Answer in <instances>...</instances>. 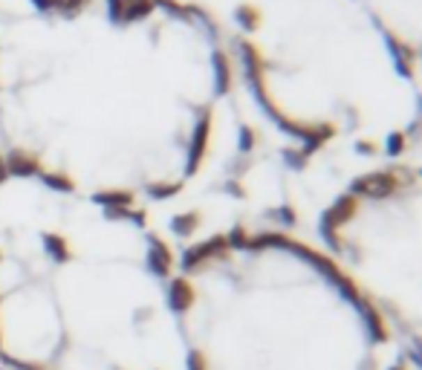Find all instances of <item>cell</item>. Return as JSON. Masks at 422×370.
I'll return each mask as SVG.
<instances>
[{
  "label": "cell",
  "mask_w": 422,
  "mask_h": 370,
  "mask_svg": "<svg viewBox=\"0 0 422 370\" xmlns=\"http://www.w3.org/2000/svg\"><path fill=\"white\" fill-rule=\"evenodd\" d=\"M182 370H416L419 353L321 252L235 229L174 269Z\"/></svg>",
  "instance_id": "cell-2"
},
{
  "label": "cell",
  "mask_w": 422,
  "mask_h": 370,
  "mask_svg": "<svg viewBox=\"0 0 422 370\" xmlns=\"http://www.w3.org/2000/svg\"><path fill=\"white\" fill-rule=\"evenodd\" d=\"M333 266L347 278L396 339L419 353V183L408 171H373L327 208L321 220Z\"/></svg>",
  "instance_id": "cell-3"
},
{
  "label": "cell",
  "mask_w": 422,
  "mask_h": 370,
  "mask_svg": "<svg viewBox=\"0 0 422 370\" xmlns=\"http://www.w3.org/2000/svg\"><path fill=\"white\" fill-rule=\"evenodd\" d=\"M174 261L133 206L0 229V364L182 370Z\"/></svg>",
  "instance_id": "cell-1"
}]
</instances>
